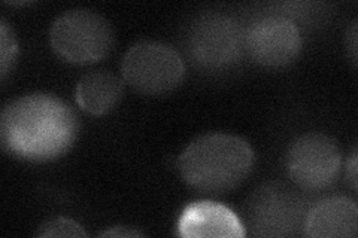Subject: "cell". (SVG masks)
<instances>
[{"label":"cell","instance_id":"1","mask_svg":"<svg viewBox=\"0 0 358 238\" xmlns=\"http://www.w3.org/2000/svg\"><path fill=\"white\" fill-rule=\"evenodd\" d=\"M80 124L75 110L47 93L18 97L8 103L0 119L3 149L20 160L47 163L73 146Z\"/></svg>","mask_w":358,"mask_h":238},{"label":"cell","instance_id":"2","mask_svg":"<svg viewBox=\"0 0 358 238\" xmlns=\"http://www.w3.org/2000/svg\"><path fill=\"white\" fill-rule=\"evenodd\" d=\"M255 154L239 135L208 133L189 143L178 160L184 182L206 194H222L245 182Z\"/></svg>","mask_w":358,"mask_h":238},{"label":"cell","instance_id":"3","mask_svg":"<svg viewBox=\"0 0 358 238\" xmlns=\"http://www.w3.org/2000/svg\"><path fill=\"white\" fill-rule=\"evenodd\" d=\"M51 47L63 60L92 64L103 60L114 48L109 21L90 9H72L52 22Z\"/></svg>","mask_w":358,"mask_h":238},{"label":"cell","instance_id":"4","mask_svg":"<svg viewBox=\"0 0 358 238\" xmlns=\"http://www.w3.org/2000/svg\"><path fill=\"white\" fill-rule=\"evenodd\" d=\"M122 79L143 96H164L182 84L185 64L179 52L163 42L134 43L121 63Z\"/></svg>","mask_w":358,"mask_h":238},{"label":"cell","instance_id":"5","mask_svg":"<svg viewBox=\"0 0 358 238\" xmlns=\"http://www.w3.org/2000/svg\"><path fill=\"white\" fill-rule=\"evenodd\" d=\"M342 165L341 147L334 139L321 133H306L289 146L287 172L293 182L306 191L330 186Z\"/></svg>","mask_w":358,"mask_h":238},{"label":"cell","instance_id":"6","mask_svg":"<svg viewBox=\"0 0 358 238\" xmlns=\"http://www.w3.org/2000/svg\"><path fill=\"white\" fill-rule=\"evenodd\" d=\"M245 33L233 18L224 14H205L189 26L187 51L193 61L205 69H221L236 61Z\"/></svg>","mask_w":358,"mask_h":238},{"label":"cell","instance_id":"7","mask_svg":"<svg viewBox=\"0 0 358 238\" xmlns=\"http://www.w3.org/2000/svg\"><path fill=\"white\" fill-rule=\"evenodd\" d=\"M308 213L293 189L268 184L257 189L248 202V222L255 237L294 235L305 228Z\"/></svg>","mask_w":358,"mask_h":238},{"label":"cell","instance_id":"8","mask_svg":"<svg viewBox=\"0 0 358 238\" xmlns=\"http://www.w3.org/2000/svg\"><path fill=\"white\" fill-rule=\"evenodd\" d=\"M245 50L264 67H285L293 63L303 40L293 21L281 15H268L254 21L243 36Z\"/></svg>","mask_w":358,"mask_h":238},{"label":"cell","instance_id":"9","mask_svg":"<svg viewBox=\"0 0 358 238\" xmlns=\"http://www.w3.org/2000/svg\"><path fill=\"white\" fill-rule=\"evenodd\" d=\"M176 234L184 238H243L245 225L233 210L215 201H196L182 210Z\"/></svg>","mask_w":358,"mask_h":238},{"label":"cell","instance_id":"10","mask_svg":"<svg viewBox=\"0 0 358 238\" xmlns=\"http://www.w3.org/2000/svg\"><path fill=\"white\" fill-rule=\"evenodd\" d=\"M303 230L312 238H352L358 230L357 204L346 197L322 200L308 213Z\"/></svg>","mask_w":358,"mask_h":238},{"label":"cell","instance_id":"11","mask_svg":"<svg viewBox=\"0 0 358 238\" xmlns=\"http://www.w3.org/2000/svg\"><path fill=\"white\" fill-rule=\"evenodd\" d=\"M122 91L124 84L120 76L108 70H94L78 82L76 101L90 115L102 117L120 103Z\"/></svg>","mask_w":358,"mask_h":238},{"label":"cell","instance_id":"12","mask_svg":"<svg viewBox=\"0 0 358 238\" xmlns=\"http://www.w3.org/2000/svg\"><path fill=\"white\" fill-rule=\"evenodd\" d=\"M18 52V43L13 29L8 26L5 20L0 21V76L2 81L6 79L10 67L14 66Z\"/></svg>","mask_w":358,"mask_h":238},{"label":"cell","instance_id":"13","mask_svg":"<svg viewBox=\"0 0 358 238\" xmlns=\"http://www.w3.org/2000/svg\"><path fill=\"white\" fill-rule=\"evenodd\" d=\"M88 234L83 226L67 218H52L45 221L41 226L39 231L36 232V237H71V238H81L87 237Z\"/></svg>","mask_w":358,"mask_h":238},{"label":"cell","instance_id":"14","mask_svg":"<svg viewBox=\"0 0 358 238\" xmlns=\"http://www.w3.org/2000/svg\"><path fill=\"white\" fill-rule=\"evenodd\" d=\"M346 50L350 52L351 60L354 63V66H357V21H354L351 27L346 31Z\"/></svg>","mask_w":358,"mask_h":238},{"label":"cell","instance_id":"15","mask_svg":"<svg viewBox=\"0 0 358 238\" xmlns=\"http://www.w3.org/2000/svg\"><path fill=\"white\" fill-rule=\"evenodd\" d=\"M100 237H143V232L129 228V226H114V228L103 231Z\"/></svg>","mask_w":358,"mask_h":238},{"label":"cell","instance_id":"16","mask_svg":"<svg viewBox=\"0 0 358 238\" xmlns=\"http://www.w3.org/2000/svg\"><path fill=\"white\" fill-rule=\"evenodd\" d=\"M357 149H354L350 161L346 163V179H348V182L352 188V191H357V184H358V179H357Z\"/></svg>","mask_w":358,"mask_h":238}]
</instances>
